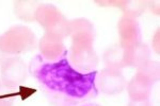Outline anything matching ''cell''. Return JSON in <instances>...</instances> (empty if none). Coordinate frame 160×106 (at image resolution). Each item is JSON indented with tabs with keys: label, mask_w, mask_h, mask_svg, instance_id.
<instances>
[{
	"label": "cell",
	"mask_w": 160,
	"mask_h": 106,
	"mask_svg": "<svg viewBox=\"0 0 160 106\" xmlns=\"http://www.w3.org/2000/svg\"><path fill=\"white\" fill-rule=\"evenodd\" d=\"M96 82L99 89L106 94H121L126 88L125 76L121 70L105 68L96 76Z\"/></svg>",
	"instance_id": "6"
},
{
	"label": "cell",
	"mask_w": 160,
	"mask_h": 106,
	"mask_svg": "<svg viewBox=\"0 0 160 106\" xmlns=\"http://www.w3.org/2000/svg\"><path fill=\"white\" fill-rule=\"evenodd\" d=\"M37 37L28 27L15 25L0 36V48L7 55H19L35 47Z\"/></svg>",
	"instance_id": "3"
},
{
	"label": "cell",
	"mask_w": 160,
	"mask_h": 106,
	"mask_svg": "<svg viewBox=\"0 0 160 106\" xmlns=\"http://www.w3.org/2000/svg\"><path fill=\"white\" fill-rule=\"evenodd\" d=\"M30 69L44 86L68 97L82 99L95 89L96 72L78 71L68 58L49 62L38 58L32 61Z\"/></svg>",
	"instance_id": "1"
},
{
	"label": "cell",
	"mask_w": 160,
	"mask_h": 106,
	"mask_svg": "<svg viewBox=\"0 0 160 106\" xmlns=\"http://www.w3.org/2000/svg\"><path fill=\"white\" fill-rule=\"evenodd\" d=\"M68 36L72 38L69 61L78 71H93L98 66V58L95 52L94 27L86 18L68 20Z\"/></svg>",
	"instance_id": "2"
},
{
	"label": "cell",
	"mask_w": 160,
	"mask_h": 106,
	"mask_svg": "<svg viewBox=\"0 0 160 106\" xmlns=\"http://www.w3.org/2000/svg\"><path fill=\"white\" fill-rule=\"evenodd\" d=\"M127 106H152L151 102L148 100H141V101H132L128 103Z\"/></svg>",
	"instance_id": "17"
},
{
	"label": "cell",
	"mask_w": 160,
	"mask_h": 106,
	"mask_svg": "<svg viewBox=\"0 0 160 106\" xmlns=\"http://www.w3.org/2000/svg\"><path fill=\"white\" fill-rule=\"evenodd\" d=\"M35 21L46 32H52L68 37V20L62 12L49 3H41L35 12Z\"/></svg>",
	"instance_id": "4"
},
{
	"label": "cell",
	"mask_w": 160,
	"mask_h": 106,
	"mask_svg": "<svg viewBox=\"0 0 160 106\" xmlns=\"http://www.w3.org/2000/svg\"><path fill=\"white\" fill-rule=\"evenodd\" d=\"M14 87H10L6 85L4 83L0 81V104L12 106L14 99L16 97H19L22 101L30 98L33 94L37 92V90L30 88V87L19 86L17 91L13 90Z\"/></svg>",
	"instance_id": "11"
},
{
	"label": "cell",
	"mask_w": 160,
	"mask_h": 106,
	"mask_svg": "<svg viewBox=\"0 0 160 106\" xmlns=\"http://www.w3.org/2000/svg\"><path fill=\"white\" fill-rule=\"evenodd\" d=\"M13 4H14V14L18 19L27 22L35 21V12L41 2L33 0H17L13 2Z\"/></svg>",
	"instance_id": "12"
},
{
	"label": "cell",
	"mask_w": 160,
	"mask_h": 106,
	"mask_svg": "<svg viewBox=\"0 0 160 106\" xmlns=\"http://www.w3.org/2000/svg\"><path fill=\"white\" fill-rule=\"evenodd\" d=\"M88 106H94V105H88Z\"/></svg>",
	"instance_id": "21"
},
{
	"label": "cell",
	"mask_w": 160,
	"mask_h": 106,
	"mask_svg": "<svg viewBox=\"0 0 160 106\" xmlns=\"http://www.w3.org/2000/svg\"><path fill=\"white\" fill-rule=\"evenodd\" d=\"M148 7H149V10H151V12L153 13L155 15H159V2L156 1H149L148 2Z\"/></svg>",
	"instance_id": "18"
},
{
	"label": "cell",
	"mask_w": 160,
	"mask_h": 106,
	"mask_svg": "<svg viewBox=\"0 0 160 106\" xmlns=\"http://www.w3.org/2000/svg\"><path fill=\"white\" fill-rule=\"evenodd\" d=\"M152 86L153 84L148 81L145 77H143L139 73H136L135 76L126 85V89H127V94L129 95L130 100L141 101L148 100Z\"/></svg>",
	"instance_id": "9"
},
{
	"label": "cell",
	"mask_w": 160,
	"mask_h": 106,
	"mask_svg": "<svg viewBox=\"0 0 160 106\" xmlns=\"http://www.w3.org/2000/svg\"><path fill=\"white\" fill-rule=\"evenodd\" d=\"M7 58H8L7 54L1 50V48H0V66L2 65V63H3V62L6 61Z\"/></svg>",
	"instance_id": "19"
},
{
	"label": "cell",
	"mask_w": 160,
	"mask_h": 106,
	"mask_svg": "<svg viewBox=\"0 0 160 106\" xmlns=\"http://www.w3.org/2000/svg\"><path fill=\"white\" fill-rule=\"evenodd\" d=\"M64 37L52 32H45L38 41V49L46 61H58L64 53Z\"/></svg>",
	"instance_id": "8"
},
{
	"label": "cell",
	"mask_w": 160,
	"mask_h": 106,
	"mask_svg": "<svg viewBox=\"0 0 160 106\" xmlns=\"http://www.w3.org/2000/svg\"><path fill=\"white\" fill-rule=\"evenodd\" d=\"M152 47H153L154 52L159 55L160 53V31L159 29L156 30V32L153 35V39H152Z\"/></svg>",
	"instance_id": "16"
},
{
	"label": "cell",
	"mask_w": 160,
	"mask_h": 106,
	"mask_svg": "<svg viewBox=\"0 0 160 106\" xmlns=\"http://www.w3.org/2000/svg\"><path fill=\"white\" fill-rule=\"evenodd\" d=\"M0 106H8V105H3V104H0Z\"/></svg>",
	"instance_id": "20"
},
{
	"label": "cell",
	"mask_w": 160,
	"mask_h": 106,
	"mask_svg": "<svg viewBox=\"0 0 160 106\" xmlns=\"http://www.w3.org/2000/svg\"><path fill=\"white\" fill-rule=\"evenodd\" d=\"M151 56V51L146 44L139 43L130 49H124V64L125 67L139 68L148 62Z\"/></svg>",
	"instance_id": "10"
},
{
	"label": "cell",
	"mask_w": 160,
	"mask_h": 106,
	"mask_svg": "<svg viewBox=\"0 0 160 106\" xmlns=\"http://www.w3.org/2000/svg\"><path fill=\"white\" fill-rule=\"evenodd\" d=\"M118 32L120 36V46L123 49H130L141 43V30L136 18L123 15L118 24Z\"/></svg>",
	"instance_id": "7"
},
{
	"label": "cell",
	"mask_w": 160,
	"mask_h": 106,
	"mask_svg": "<svg viewBox=\"0 0 160 106\" xmlns=\"http://www.w3.org/2000/svg\"><path fill=\"white\" fill-rule=\"evenodd\" d=\"M27 66L20 58H8L0 68L1 82L10 87H16L27 77Z\"/></svg>",
	"instance_id": "5"
},
{
	"label": "cell",
	"mask_w": 160,
	"mask_h": 106,
	"mask_svg": "<svg viewBox=\"0 0 160 106\" xmlns=\"http://www.w3.org/2000/svg\"><path fill=\"white\" fill-rule=\"evenodd\" d=\"M106 68L115 69V70H122L125 68L124 64V49L118 46H113L106 50L102 56Z\"/></svg>",
	"instance_id": "13"
},
{
	"label": "cell",
	"mask_w": 160,
	"mask_h": 106,
	"mask_svg": "<svg viewBox=\"0 0 160 106\" xmlns=\"http://www.w3.org/2000/svg\"><path fill=\"white\" fill-rule=\"evenodd\" d=\"M137 69H138L137 73L141 74L142 76L145 77V79L151 82L152 84L158 82L159 71H160L158 62L148 59V62H145L143 65H141L139 68H137Z\"/></svg>",
	"instance_id": "14"
},
{
	"label": "cell",
	"mask_w": 160,
	"mask_h": 106,
	"mask_svg": "<svg viewBox=\"0 0 160 106\" xmlns=\"http://www.w3.org/2000/svg\"><path fill=\"white\" fill-rule=\"evenodd\" d=\"M146 7H148V1H143V0H131L127 1L125 0L124 6L122 7V11L126 16H129L132 18L139 17L140 15L145 12Z\"/></svg>",
	"instance_id": "15"
}]
</instances>
